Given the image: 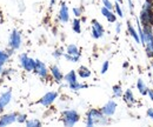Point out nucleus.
Wrapping results in <instances>:
<instances>
[{
  "label": "nucleus",
  "mask_w": 153,
  "mask_h": 127,
  "mask_svg": "<svg viewBox=\"0 0 153 127\" xmlns=\"http://www.w3.org/2000/svg\"><path fill=\"white\" fill-rule=\"evenodd\" d=\"M143 31H144V39H143L141 44L145 47L146 55L150 59H153V26L144 25L143 26Z\"/></svg>",
  "instance_id": "nucleus-3"
},
{
  "label": "nucleus",
  "mask_w": 153,
  "mask_h": 127,
  "mask_svg": "<svg viewBox=\"0 0 153 127\" xmlns=\"http://www.w3.org/2000/svg\"><path fill=\"white\" fill-rule=\"evenodd\" d=\"M58 20L62 24H66L70 21V10L67 7V5L65 2L60 4V8L58 12Z\"/></svg>",
  "instance_id": "nucleus-11"
},
{
  "label": "nucleus",
  "mask_w": 153,
  "mask_h": 127,
  "mask_svg": "<svg viewBox=\"0 0 153 127\" xmlns=\"http://www.w3.org/2000/svg\"><path fill=\"white\" fill-rule=\"evenodd\" d=\"M117 107H118V105H117V102H115L114 100H108L102 107H101V112L106 115V117H113L114 115V113L117 112Z\"/></svg>",
  "instance_id": "nucleus-12"
},
{
  "label": "nucleus",
  "mask_w": 153,
  "mask_h": 127,
  "mask_svg": "<svg viewBox=\"0 0 153 127\" xmlns=\"http://www.w3.org/2000/svg\"><path fill=\"white\" fill-rule=\"evenodd\" d=\"M102 5L108 10H112V11L114 10V4H112L111 0H102Z\"/></svg>",
  "instance_id": "nucleus-32"
},
{
  "label": "nucleus",
  "mask_w": 153,
  "mask_h": 127,
  "mask_svg": "<svg viewBox=\"0 0 153 127\" xmlns=\"http://www.w3.org/2000/svg\"><path fill=\"white\" fill-rule=\"evenodd\" d=\"M64 54H65V50H64L62 47H59V48H57V50L52 53L53 58H56V59H60L61 56H64Z\"/></svg>",
  "instance_id": "nucleus-27"
},
{
  "label": "nucleus",
  "mask_w": 153,
  "mask_h": 127,
  "mask_svg": "<svg viewBox=\"0 0 153 127\" xmlns=\"http://www.w3.org/2000/svg\"><path fill=\"white\" fill-rule=\"evenodd\" d=\"M100 11H101V14L107 19L108 22H115V21H117V14H115L112 10H108V8H106L105 6H102Z\"/></svg>",
  "instance_id": "nucleus-16"
},
{
  "label": "nucleus",
  "mask_w": 153,
  "mask_h": 127,
  "mask_svg": "<svg viewBox=\"0 0 153 127\" xmlns=\"http://www.w3.org/2000/svg\"><path fill=\"white\" fill-rule=\"evenodd\" d=\"M72 30L76 34L81 33V20H80V18L73 19V21H72Z\"/></svg>",
  "instance_id": "nucleus-23"
},
{
  "label": "nucleus",
  "mask_w": 153,
  "mask_h": 127,
  "mask_svg": "<svg viewBox=\"0 0 153 127\" xmlns=\"http://www.w3.org/2000/svg\"><path fill=\"white\" fill-rule=\"evenodd\" d=\"M64 58L67 60V61H71V62H78L80 60V56H73V55H70L67 53L64 54Z\"/></svg>",
  "instance_id": "nucleus-30"
},
{
  "label": "nucleus",
  "mask_w": 153,
  "mask_h": 127,
  "mask_svg": "<svg viewBox=\"0 0 153 127\" xmlns=\"http://www.w3.org/2000/svg\"><path fill=\"white\" fill-rule=\"evenodd\" d=\"M85 124L88 127L96 126V125H107V124H110V117H106L101 112V109L91 108L86 113Z\"/></svg>",
  "instance_id": "nucleus-1"
},
{
  "label": "nucleus",
  "mask_w": 153,
  "mask_h": 127,
  "mask_svg": "<svg viewBox=\"0 0 153 127\" xmlns=\"http://www.w3.org/2000/svg\"><path fill=\"white\" fill-rule=\"evenodd\" d=\"M112 93H113V97H114V98H120V97H123V94H124L123 87H121L120 85H114V86L112 87Z\"/></svg>",
  "instance_id": "nucleus-25"
},
{
  "label": "nucleus",
  "mask_w": 153,
  "mask_h": 127,
  "mask_svg": "<svg viewBox=\"0 0 153 127\" xmlns=\"http://www.w3.org/2000/svg\"><path fill=\"white\" fill-rule=\"evenodd\" d=\"M146 115H147V118H151V119H153V108H149V109H147V112H146Z\"/></svg>",
  "instance_id": "nucleus-36"
},
{
  "label": "nucleus",
  "mask_w": 153,
  "mask_h": 127,
  "mask_svg": "<svg viewBox=\"0 0 153 127\" xmlns=\"http://www.w3.org/2000/svg\"><path fill=\"white\" fill-rule=\"evenodd\" d=\"M27 121V115L25 113H18V118H17V123L19 124H25Z\"/></svg>",
  "instance_id": "nucleus-31"
},
{
  "label": "nucleus",
  "mask_w": 153,
  "mask_h": 127,
  "mask_svg": "<svg viewBox=\"0 0 153 127\" xmlns=\"http://www.w3.org/2000/svg\"><path fill=\"white\" fill-rule=\"evenodd\" d=\"M80 120V114L76 109H65L61 113V121L65 127H73Z\"/></svg>",
  "instance_id": "nucleus-4"
},
{
  "label": "nucleus",
  "mask_w": 153,
  "mask_h": 127,
  "mask_svg": "<svg viewBox=\"0 0 153 127\" xmlns=\"http://www.w3.org/2000/svg\"><path fill=\"white\" fill-rule=\"evenodd\" d=\"M88 87V85L87 84H81V82H79V81H76L74 84H72V85H68V88L71 90V91H80V90H85V88H87Z\"/></svg>",
  "instance_id": "nucleus-24"
},
{
  "label": "nucleus",
  "mask_w": 153,
  "mask_h": 127,
  "mask_svg": "<svg viewBox=\"0 0 153 127\" xmlns=\"http://www.w3.org/2000/svg\"><path fill=\"white\" fill-rule=\"evenodd\" d=\"M21 44H22L21 33L17 30H13L11 32V34H10V38H8V47H11L14 51H17L21 47Z\"/></svg>",
  "instance_id": "nucleus-6"
},
{
  "label": "nucleus",
  "mask_w": 153,
  "mask_h": 127,
  "mask_svg": "<svg viewBox=\"0 0 153 127\" xmlns=\"http://www.w3.org/2000/svg\"><path fill=\"white\" fill-rule=\"evenodd\" d=\"M92 30H91V36L93 39H100V38H102L104 34H105V28H104V26L98 21L96 19H93L92 21Z\"/></svg>",
  "instance_id": "nucleus-8"
},
{
  "label": "nucleus",
  "mask_w": 153,
  "mask_h": 127,
  "mask_svg": "<svg viewBox=\"0 0 153 127\" xmlns=\"http://www.w3.org/2000/svg\"><path fill=\"white\" fill-rule=\"evenodd\" d=\"M123 67H124V68H127V67H128V62H124Z\"/></svg>",
  "instance_id": "nucleus-39"
},
{
  "label": "nucleus",
  "mask_w": 153,
  "mask_h": 127,
  "mask_svg": "<svg viewBox=\"0 0 153 127\" xmlns=\"http://www.w3.org/2000/svg\"><path fill=\"white\" fill-rule=\"evenodd\" d=\"M19 65L20 67L26 72H34L37 60L33 58H30L26 53H21L19 55Z\"/></svg>",
  "instance_id": "nucleus-5"
},
{
  "label": "nucleus",
  "mask_w": 153,
  "mask_h": 127,
  "mask_svg": "<svg viewBox=\"0 0 153 127\" xmlns=\"http://www.w3.org/2000/svg\"><path fill=\"white\" fill-rule=\"evenodd\" d=\"M123 99H124L125 104H126L128 107H133L134 105H137V99L134 98L132 90H126V91L124 92Z\"/></svg>",
  "instance_id": "nucleus-15"
},
{
  "label": "nucleus",
  "mask_w": 153,
  "mask_h": 127,
  "mask_svg": "<svg viewBox=\"0 0 153 127\" xmlns=\"http://www.w3.org/2000/svg\"><path fill=\"white\" fill-rule=\"evenodd\" d=\"M17 118H18V113H16V112L2 114L0 117V127L10 126V125L17 123Z\"/></svg>",
  "instance_id": "nucleus-10"
},
{
  "label": "nucleus",
  "mask_w": 153,
  "mask_h": 127,
  "mask_svg": "<svg viewBox=\"0 0 153 127\" xmlns=\"http://www.w3.org/2000/svg\"><path fill=\"white\" fill-rule=\"evenodd\" d=\"M13 73V70L12 68H4V71H2V75H10V74H12Z\"/></svg>",
  "instance_id": "nucleus-34"
},
{
  "label": "nucleus",
  "mask_w": 153,
  "mask_h": 127,
  "mask_svg": "<svg viewBox=\"0 0 153 127\" xmlns=\"http://www.w3.org/2000/svg\"><path fill=\"white\" fill-rule=\"evenodd\" d=\"M54 4H56V0H51V4H50V7L52 8V7L54 6Z\"/></svg>",
  "instance_id": "nucleus-38"
},
{
  "label": "nucleus",
  "mask_w": 153,
  "mask_h": 127,
  "mask_svg": "<svg viewBox=\"0 0 153 127\" xmlns=\"http://www.w3.org/2000/svg\"><path fill=\"white\" fill-rule=\"evenodd\" d=\"M108 68H110V61L106 60V61H104V64L101 66V74H105V73L108 71Z\"/></svg>",
  "instance_id": "nucleus-33"
},
{
  "label": "nucleus",
  "mask_w": 153,
  "mask_h": 127,
  "mask_svg": "<svg viewBox=\"0 0 153 127\" xmlns=\"http://www.w3.org/2000/svg\"><path fill=\"white\" fill-rule=\"evenodd\" d=\"M25 125L27 127H40L41 126V121L38 119H30L25 123Z\"/></svg>",
  "instance_id": "nucleus-26"
},
{
  "label": "nucleus",
  "mask_w": 153,
  "mask_h": 127,
  "mask_svg": "<svg viewBox=\"0 0 153 127\" xmlns=\"http://www.w3.org/2000/svg\"><path fill=\"white\" fill-rule=\"evenodd\" d=\"M58 99V92L56 91H51L47 92L46 94H44L40 99L38 100V104L44 106V107H50L51 105L54 104V101Z\"/></svg>",
  "instance_id": "nucleus-7"
},
{
  "label": "nucleus",
  "mask_w": 153,
  "mask_h": 127,
  "mask_svg": "<svg viewBox=\"0 0 153 127\" xmlns=\"http://www.w3.org/2000/svg\"><path fill=\"white\" fill-rule=\"evenodd\" d=\"M137 88H138V91H139V93L141 95H147L149 87L146 86V84L144 82L143 79H138V81H137Z\"/></svg>",
  "instance_id": "nucleus-22"
},
{
  "label": "nucleus",
  "mask_w": 153,
  "mask_h": 127,
  "mask_svg": "<svg viewBox=\"0 0 153 127\" xmlns=\"http://www.w3.org/2000/svg\"><path fill=\"white\" fill-rule=\"evenodd\" d=\"M65 53H67V54H70V55H73V56H80V55H81V52H80L79 47H78L76 45H74V44L67 45V47H66V50H65Z\"/></svg>",
  "instance_id": "nucleus-20"
},
{
  "label": "nucleus",
  "mask_w": 153,
  "mask_h": 127,
  "mask_svg": "<svg viewBox=\"0 0 153 127\" xmlns=\"http://www.w3.org/2000/svg\"><path fill=\"white\" fill-rule=\"evenodd\" d=\"M64 81L66 82V85L68 86V85H72V84H74L78 81V73L76 71H70L68 73H66L65 75H64Z\"/></svg>",
  "instance_id": "nucleus-17"
},
{
  "label": "nucleus",
  "mask_w": 153,
  "mask_h": 127,
  "mask_svg": "<svg viewBox=\"0 0 153 127\" xmlns=\"http://www.w3.org/2000/svg\"><path fill=\"white\" fill-rule=\"evenodd\" d=\"M147 95H149V98L151 99L153 101V90H151V88H149V92H147Z\"/></svg>",
  "instance_id": "nucleus-37"
},
{
  "label": "nucleus",
  "mask_w": 153,
  "mask_h": 127,
  "mask_svg": "<svg viewBox=\"0 0 153 127\" xmlns=\"http://www.w3.org/2000/svg\"><path fill=\"white\" fill-rule=\"evenodd\" d=\"M11 55L7 53L6 50H0V74L4 71V66L8 62Z\"/></svg>",
  "instance_id": "nucleus-18"
},
{
  "label": "nucleus",
  "mask_w": 153,
  "mask_h": 127,
  "mask_svg": "<svg viewBox=\"0 0 153 127\" xmlns=\"http://www.w3.org/2000/svg\"><path fill=\"white\" fill-rule=\"evenodd\" d=\"M139 21L144 25L153 26V0H144L140 14H139Z\"/></svg>",
  "instance_id": "nucleus-2"
},
{
  "label": "nucleus",
  "mask_w": 153,
  "mask_h": 127,
  "mask_svg": "<svg viewBox=\"0 0 153 127\" xmlns=\"http://www.w3.org/2000/svg\"><path fill=\"white\" fill-rule=\"evenodd\" d=\"M120 5H121L120 2L115 1V4H114V11H115V14H117V16H119L120 18H123V17H124V13H123V10H121V6H120Z\"/></svg>",
  "instance_id": "nucleus-28"
},
{
  "label": "nucleus",
  "mask_w": 153,
  "mask_h": 127,
  "mask_svg": "<svg viewBox=\"0 0 153 127\" xmlns=\"http://www.w3.org/2000/svg\"><path fill=\"white\" fill-rule=\"evenodd\" d=\"M151 67H152V70H153V59H151Z\"/></svg>",
  "instance_id": "nucleus-40"
},
{
  "label": "nucleus",
  "mask_w": 153,
  "mask_h": 127,
  "mask_svg": "<svg viewBox=\"0 0 153 127\" xmlns=\"http://www.w3.org/2000/svg\"><path fill=\"white\" fill-rule=\"evenodd\" d=\"M34 73L38 75L40 79L47 80L48 79V75H50V68H47V66L42 61L37 60V65H36V68H34Z\"/></svg>",
  "instance_id": "nucleus-9"
},
{
  "label": "nucleus",
  "mask_w": 153,
  "mask_h": 127,
  "mask_svg": "<svg viewBox=\"0 0 153 127\" xmlns=\"http://www.w3.org/2000/svg\"><path fill=\"white\" fill-rule=\"evenodd\" d=\"M127 32H128V34L132 36L134 39V41L135 42H138V44H141V40H140V36H139V33H138V31L134 28L133 26H132V24L128 21L127 22Z\"/></svg>",
  "instance_id": "nucleus-19"
},
{
  "label": "nucleus",
  "mask_w": 153,
  "mask_h": 127,
  "mask_svg": "<svg viewBox=\"0 0 153 127\" xmlns=\"http://www.w3.org/2000/svg\"><path fill=\"white\" fill-rule=\"evenodd\" d=\"M118 2H120V4H123V0H117Z\"/></svg>",
  "instance_id": "nucleus-41"
},
{
  "label": "nucleus",
  "mask_w": 153,
  "mask_h": 127,
  "mask_svg": "<svg viewBox=\"0 0 153 127\" xmlns=\"http://www.w3.org/2000/svg\"><path fill=\"white\" fill-rule=\"evenodd\" d=\"M72 12H73V14H74V17L76 18H80L81 16H82V12H84V8L80 6V7H74L73 10H72Z\"/></svg>",
  "instance_id": "nucleus-29"
},
{
  "label": "nucleus",
  "mask_w": 153,
  "mask_h": 127,
  "mask_svg": "<svg viewBox=\"0 0 153 127\" xmlns=\"http://www.w3.org/2000/svg\"><path fill=\"white\" fill-rule=\"evenodd\" d=\"M78 75L81 78V79H88L91 75H92V72H91V70L88 68V67H86V66H80L79 68H78Z\"/></svg>",
  "instance_id": "nucleus-21"
},
{
  "label": "nucleus",
  "mask_w": 153,
  "mask_h": 127,
  "mask_svg": "<svg viewBox=\"0 0 153 127\" xmlns=\"http://www.w3.org/2000/svg\"><path fill=\"white\" fill-rule=\"evenodd\" d=\"M120 32H121V24L120 22H117L115 24V33L119 34Z\"/></svg>",
  "instance_id": "nucleus-35"
},
{
  "label": "nucleus",
  "mask_w": 153,
  "mask_h": 127,
  "mask_svg": "<svg viewBox=\"0 0 153 127\" xmlns=\"http://www.w3.org/2000/svg\"><path fill=\"white\" fill-rule=\"evenodd\" d=\"M50 74L57 84H61L64 81V74H62V71L60 70V67L58 65H52L50 67Z\"/></svg>",
  "instance_id": "nucleus-14"
},
{
  "label": "nucleus",
  "mask_w": 153,
  "mask_h": 127,
  "mask_svg": "<svg viewBox=\"0 0 153 127\" xmlns=\"http://www.w3.org/2000/svg\"><path fill=\"white\" fill-rule=\"evenodd\" d=\"M12 91L8 90V91L4 92L0 94V112H4V109L6 108L10 102L12 101Z\"/></svg>",
  "instance_id": "nucleus-13"
}]
</instances>
